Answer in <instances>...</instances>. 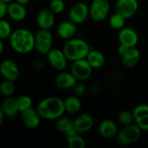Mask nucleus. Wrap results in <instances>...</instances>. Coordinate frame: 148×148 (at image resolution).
Instances as JSON below:
<instances>
[{
  "label": "nucleus",
  "mask_w": 148,
  "mask_h": 148,
  "mask_svg": "<svg viewBox=\"0 0 148 148\" xmlns=\"http://www.w3.org/2000/svg\"><path fill=\"white\" fill-rule=\"evenodd\" d=\"M9 41L12 49L18 54H29L35 49V35L28 29L18 28L13 30Z\"/></svg>",
  "instance_id": "f257e3e1"
},
{
  "label": "nucleus",
  "mask_w": 148,
  "mask_h": 148,
  "mask_svg": "<svg viewBox=\"0 0 148 148\" xmlns=\"http://www.w3.org/2000/svg\"><path fill=\"white\" fill-rule=\"evenodd\" d=\"M37 110L42 119L45 120H57L65 113L64 101L55 96L43 99L38 104Z\"/></svg>",
  "instance_id": "f03ea898"
},
{
  "label": "nucleus",
  "mask_w": 148,
  "mask_h": 148,
  "mask_svg": "<svg viewBox=\"0 0 148 148\" xmlns=\"http://www.w3.org/2000/svg\"><path fill=\"white\" fill-rule=\"evenodd\" d=\"M62 49L69 62H72L79 59H85L92 48L84 39L73 37L66 41Z\"/></svg>",
  "instance_id": "7ed1b4c3"
},
{
  "label": "nucleus",
  "mask_w": 148,
  "mask_h": 148,
  "mask_svg": "<svg viewBox=\"0 0 148 148\" xmlns=\"http://www.w3.org/2000/svg\"><path fill=\"white\" fill-rule=\"evenodd\" d=\"M142 131L134 123L123 126V127L118 132L116 139L119 144L122 146H129L136 143L141 137Z\"/></svg>",
  "instance_id": "20e7f679"
},
{
  "label": "nucleus",
  "mask_w": 148,
  "mask_h": 148,
  "mask_svg": "<svg viewBox=\"0 0 148 148\" xmlns=\"http://www.w3.org/2000/svg\"><path fill=\"white\" fill-rule=\"evenodd\" d=\"M53 36L50 29H39L35 34V49L41 55H47L52 49Z\"/></svg>",
  "instance_id": "39448f33"
},
{
  "label": "nucleus",
  "mask_w": 148,
  "mask_h": 148,
  "mask_svg": "<svg viewBox=\"0 0 148 148\" xmlns=\"http://www.w3.org/2000/svg\"><path fill=\"white\" fill-rule=\"evenodd\" d=\"M110 9L109 0H92L89 6V16L95 22H102L108 16Z\"/></svg>",
  "instance_id": "423d86ee"
},
{
  "label": "nucleus",
  "mask_w": 148,
  "mask_h": 148,
  "mask_svg": "<svg viewBox=\"0 0 148 148\" xmlns=\"http://www.w3.org/2000/svg\"><path fill=\"white\" fill-rule=\"evenodd\" d=\"M89 17V6L84 1L74 3L68 11V19L79 25Z\"/></svg>",
  "instance_id": "0eeeda50"
},
{
  "label": "nucleus",
  "mask_w": 148,
  "mask_h": 148,
  "mask_svg": "<svg viewBox=\"0 0 148 148\" xmlns=\"http://www.w3.org/2000/svg\"><path fill=\"white\" fill-rule=\"evenodd\" d=\"M92 70L93 69L85 58L72 62L71 66V72L79 82L87 81L92 76Z\"/></svg>",
  "instance_id": "6e6552de"
},
{
  "label": "nucleus",
  "mask_w": 148,
  "mask_h": 148,
  "mask_svg": "<svg viewBox=\"0 0 148 148\" xmlns=\"http://www.w3.org/2000/svg\"><path fill=\"white\" fill-rule=\"evenodd\" d=\"M139 9L138 0H117L114 4V12L129 19L133 17Z\"/></svg>",
  "instance_id": "1a4fd4ad"
},
{
  "label": "nucleus",
  "mask_w": 148,
  "mask_h": 148,
  "mask_svg": "<svg viewBox=\"0 0 148 148\" xmlns=\"http://www.w3.org/2000/svg\"><path fill=\"white\" fill-rule=\"evenodd\" d=\"M50 65L58 71H64L68 64L69 60L65 55L63 49L52 48L46 55Z\"/></svg>",
  "instance_id": "9d476101"
},
{
  "label": "nucleus",
  "mask_w": 148,
  "mask_h": 148,
  "mask_svg": "<svg viewBox=\"0 0 148 148\" xmlns=\"http://www.w3.org/2000/svg\"><path fill=\"white\" fill-rule=\"evenodd\" d=\"M19 68L14 61L6 59L0 62V75L3 79L16 82L19 77Z\"/></svg>",
  "instance_id": "9b49d317"
},
{
  "label": "nucleus",
  "mask_w": 148,
  "mask_h": 148,
  "mask_svg": "<svg viewBox=\"0 0 148 148\" xmlns=\"http://www.w3.org/2000/svg\"><path fill=\"white\" fill-rule=\"evenodd\" d=\"M118 39L120 44L125 45L128 48L136 47L139 42V36L137 32L133 29L126 26L119 30Z\"/></svg>",
  "instance_id": "f8f14e48"
},
{
  "label": "nucleus",
  "mask_w": 148,
  "mask_h": 148,
  "mask_svg": "<svg viewBox=\"0 0 148 148\" xmlns=\"http://www.w3.org/2000/svg\"><path fill=\"white\" fill-rule=\"evenodd\" d=\"M55 13L50 8L42 9L37 15L36 23L39 29H51L55 24Z\"/></svg>",
  "instance_id": "ddd939ff"
},
{
  "label": "nucleus",
  "mask_w": 148,
  "mask_h": 148,
  "mask_svg": "<svg viewBox=\"0 0 148 148\" xmlns=\"http://www.w3.org/2000/svg\"><path fill=\"white\" fill-rule=\"evenodd\" d=\"M93 123H94V121L92 115L86 113L79 114L73 120L74 130L80 134H85L92 128Z\"/></svg>",
  "instance_id": "4468645a"
},
{
  "label": "nucleus",
  "mask_w": 148,
  "mask_h": 148,
  "mask_svg": "<svg viewBox=\"0 0 148 148\" xmlns=\"http://www.w3.org/2000/svg\"><path fill=\"white\" fill-rule=\"evenodd\" d=\"M78 33V24L74 23L71 20L63 21L58 23L57 27V34L58 37L63 40H69L73 38Z\"/></svg>",
  "instance_id": "2eb2a0df"
},
{
  "label": "nucleus",
  "mask_w": 148,
  "mask_h": 148,
  "mask_svg": "<svg viewBox=\"0 0 148 148\" xmlns=\"http://www.w3.org/2000/svg\"><path fill=\"white\" fill-rule=\"evenodd\" d=\"M21 119L26 127L29 129H35L40 125L42 117L38 114L37 108L34 109L31 108L21 112Z\"/></svg>",
  "instance_id": "dca6fc26"
},
{
  "label": "nucleus",
  "mask_w": 148,
  "mask_h": 148,
  "mask_svg": "<svg viewBox=\"0 0 148 148\" xmlns=\"http://www.w3.org/2000/svg\"><path fill=\"white\" fill-rule=\"evenodd\" d=\"M7 15L15 22H22L27 16V10L25 5L13 1L7 4Z\"/></svg>",
  "instance_id": "f3484780"
},
{
  "label": "nucleus",
  "mask_w": 148,
  "mask_h": 148,
  "mask_svg": "<svg viewBox=\"0 0 148 148\" xmlns=\"http://www.w3.org/2000/svg\"><path fill=\"white\" fill-rule=\"evenodd\" d=\"M79 81L72 75V72H63L58 73L55 78V84L57 88L60 89H72L77 84Z\"/></svg>",
  "instance_id": "a211bd4d"
},
{
  "label": "nucleus",
  "mask_w": 148,
  "mask_h": 148,
  "mask_svg": "<svg viewBox=\"0 0 148 148\" xmlns=\"http://www.w3.org/2000/svg\"><path fill=\"white\" fill-rule=\"evenodd\" d=\"M119 132L117 124L109 119L104 120L99 126V133L105 139H112L117 136Z\"/></svg>",
  "instance_id": "6ab92c4d"
},
{
  "label": "nucleus",
  "mask_w": 148,
  "mask_h": 148,
  "mask_svg": "<svg viewBox=\"0 0 148 148\" xmlns=\"http://www.w3.org/2000/svg\"><path fill=\"white\" fill-rule=\"evenodd\" d=\"M140 60V52L136 48H130L128 51L121 56V63L126 69L134 68Z\"/></svg>",
  "instance_id": "aec40b11"
},
{
  "label": "nucleus",
  "mask_w": 148,
  "mask_h": 148,
  "mask_svg": "<svg viewBox=\"0 0 148 148\" xmlns=\"http://www.w3.org/2000/svg\"><path fill=\"white\" fill-rule=\"evenodd\" d=\"M86 61L89 62V64L92 66V68L94 69L102 68L106 63V56L105 55L98 50V49H91L88 53L87 56L85 57Z\"/></svg>",
  "instance_id": "412c9836"
},
{
  "label": "nucleus",
  "mask_w": 148,
  "mask_h": 148,
  "mask_svg": "<svg viewBox=\"0 0 148 148\" xmlns=\"http://www.w3.org/2000/svg\"><path fill=\"white\" fill-rule=\"evenodd\" d=\"M1 108L5 114V116L9 118H14L17 115V114L20 112L17 99L11 98V97H5L3 101L2 102Z\"/></svg>",
  "instance_id": "4be33fe9"
},
{
  "label": "nucleus",
  "mask_w": 148,
  "mask_h": 148,
  "mask_svg": "<svg viewBox=\"0 0 148 148\" xmlns=\"http://www.w3.org/2000/svg\"><path fill=\"white\" fill-rule=\"evenodd\" d=\"M65 113H69L72 114H77L80 111L82 108V102L78 95H70L64 100Z\"/></svg>",
  "instance_id": "5701e85b"
},
{
  "label": "nucleus",
  "mask_w": 148,
  "mask_h": 148,
  "mask_svg": "<svg viewBox=\"0 0 148 148\" xmlns=\"http://www.w3.org/2000/svg\"><path fill=\"white\" fill-rule=\"evenodd\" d=\"M66 141L69 148H84L85 147V140L82 135L75 130L66 134Z\"/></svg>",
  "instance_id": "b1692460"
},
{
  "label": "nucleus",
  "mask_w": 148,
  "mask_h": 148,
  "mask_svg": "<svg viewBox=\"0 0 148 148\" xmlns=\"http://www.w3.org/2000/svg\"><path fill=\"white\" fill-rule=\"evenodd\" d=\"M56 128L58 132L64 134H68L71 132L74 131V127H73V121L71 120L70 118L66 116H61L58 119L56 120Z\"/></svg>",
  "instance_id": "393cba45"
},
{
  "label": "nucleus",
  "mask_w": 148,
  "mask_h": 148,
  "mask_svg": "<svg viewBox=\"0 0 148 148\" xmlns=\"http://www.w3.org/2000/svg\"><path fill=\"white\" fill-rule=\"evenodd\" d=\"M126 18H125L123 16L114 12L113 14H112L108 19V23L111 28L114 29H121L122 28L125 27L126 25Z\"/></svg>",
  "instance_id": "a878e982"
},
{
  "label": "nucleus",
  "mask_w": 148,
  "mask_h": 148,
  "mask_svg": "<svg viewBox=\"0 0 148 148\" xmlns=\"http://www.w3.org/2000/svg\"><path fill=\"white\" fill-rule=\"evenodd\" d=\"M15 92L14 82L3 80L0 83V95L3 97H10Z\"/></svg>",
  "instance_id": "bb28decb"
},
{
  "label": "nucleus",
  "mask_w": 148,
  "mask_h": 148,
  "mask_svg": "<svg viewBox=\"0 0 148 148\" xmlns=\"http://www.w3.org/2000/svg\"><path fill=\"white\" fill-rule=\"evenodd\" d=\"M12 31L10 23L3 18L0 19V39H9Z\"/></svg>",
  "instance_id": "cd10ccee"
},
{
  "label": "nucleus",
  "mask_w": 148,
  "mask_h": 148,
  "mask_svg": "<svg viewBox=\"0 0 148 148\" xmlns=\"http://www.w3.org/2000/svg\"><path fill=\"white\" fill-rule=\"evenodd\" d=\"M118 121L122 126H127L134 123V116L133 111L124 110L120 112L118 116Z\"/></svg>",
  "instance_id": "c85d7f7f"
},
{
  "label": "nucleus",
  "mask_w": 148,
  "mask_h": 148,
  "mask_svg": "<svg viewBox=\"0 0 148 148\" xmlns=\"http://www.w3.org/2000/svg\"><path fill=\"white\" fill-rule=\"evenodd\" d=\"M17 106H18L20 113L26 110V109H29V108H32V103H33L31 97L29 96V95H21V96H19L17 99Z\"/></svg>",
  "instance_id": "c756f323"
},
{
  "label": "nucleus",
  "mask_w": 148,
  "mask_h": 148,
  "mask_svg": "<svg viewBox=\"0 0 148 148\" xmlns=\"http://www.w3.org/2000/svg\"><path fill=\"white\" fill-rule=\"evenodd\" d=\"M133 116H134V121L137 119H140V118H142L144 116L148 115V104L137 105L133 108Z\"/></svg>",
  "instance_id": "7c9ffc66"
},
{
  "label": "nucleus",
  "mask_w": 148,
  "mask_h": 148,
  "mask_svg": "<svg viewBox=\"0 0 148 148\" xmlns=\"http://www.w3.org/2000/svg\"><path fill=\"white\" fill-rule=\"evenodd\" d=\"M49 8L55 14H60L65 9V3L64 0H51L50 3Z\"/></svg>",
  "instance_id": "2f4dec72"
},
{
  "label": "nucleus",
  "mask_w": 148,
  "mask_h": 148,
  "mask_svg": "<svg viewBox=\"0 0 148 148\" xmlns=\"http://www.w3.org/2000/svg\"><path fill=\"white\" fill-rule=\"evenodd\" d=\"M73 92H74V95H78V96H82L85 94L86 92V88H85V85L80 82H77V84L73 87Z\"/></svg>",
  "instance_id": "473e14b6"
},
{
  "label": "nucleus",
  "mask_w": 148,
  "mask_h": 148,
  "mask_svg": "<svg viewBox=\"0 0 148 148\" xmlns=\"http://www.w3.org/2000/svg\"><path fill=\"white\" fill-rule=\"evenodd\" d=\"M134 122L141 131H148V115L135 120Z\"/></svg>",
  "instance_id": "72a5a7b5"
},
{
  "label": "nucleus",
  "mask_w": 148,
  "mask_h": 148,
  "mask_svg": "<svg viewBox=\"0 0 148 148\" xmlns=\"http://www.w3.org/2000/svg\"><path fill=\"white\" fill-rule=\"evenodd\" d=\"M7 15V3L0 0V19L3 18Z\"/></svg>",
  "instance_id": "f704fd0d"
},
{
  "label": "nucleus",
  "mask_w": 148,
  "mask_h": 148,
  "mask_svg": "<svg viewBox=\"0 0 148 148\" xmlns=\"http://www.w3.org/2000/svg\"><path fill=\"white\" fill-rule=\"evenodd\" d=\"M129 49H130V48H128V47H126V46H125V45L120 44V46L118 47V54H119L120 56H124V55L128 51Z\"/></svg>",
  "instance_id": "c9c22d12"
},
{
  "label": "nucleus",
  "mask_w": 148,
  "mask_h": 148,
  "mask_svg": "<svg viewBox=\"0 0 148 148\" xmlns=\"http://www.w3.org/2000/svg\"><path fill=\"white\" fill-rule=\"evenodd\" d=\"M4 116H5V114H4V113H3V111L2 108L0 107V125L3 122Z\"/></svg>",
  "instance_id": "e433bc0d"
},
{
  "label": "nucleus",
  "mask_w": 148,
  "mask_h": 148,
  "mask_svg": "<svg viewBox=\"0 0 148 148\" xmlns=\"http://www.w3.org/2000/svg\"><path fill=\"white\" fill-rule=\"evenodd\" d=\"M14 1L17 2V3H20V4L26 5L27 3H29V2H30L31 0H14Z\"/></svg>",
  "instance_id": "4c0bfd02"
},
{
  "label": "nucleus",
  "mask_w": 148,
  "mask_h": 148,
  "mask_svg": "<svg viewBox=\"0 0 148 148\" xmlns=\"http://www.w3.org/2000/svg\"><path fill=\"white\" fill-rule=\"evenodd\" d=\"M3 49H4V45H3V40L0 39V54H2V52L3 51Z\"/></svg>",
  "instance_id": "58836bf2"
},
{
  "label": "nucleus",
  "mask_w": 148,
  "mask_h": 148,
  "mask_svg": "<svg viewBox=\"0 0 148 148\" xmlns=\"http://www.w3.org/2000/svg\"><path fill=\"white\" fill-rule=\"evenodd\" d=\"M2 1H3V2H4V3H6L8 4V3H10L13 2L14 0H2Z\"/></svg>",
  "instance_id": "ea45409f"
},
{
  "label": "nucleus",
  "mask_w": 148,
  "mask_h": 148,
  "mask_svg": "<svg viewBox=\"0 0 148 148\" xmlns=\"http://www.w3.org/2000/svg\"><path fill=\"white\" fill-rule=\"evenodd\" d=\"M81 1H84V2H86L87 0H81Z\"/></svg>",
  "instance_id": "a19ab883"
}]
</instances>
